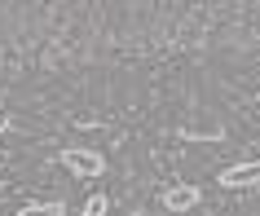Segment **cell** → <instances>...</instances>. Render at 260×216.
Here are the masks:
<instances>
[{
    "label": "cell",
    "mask_w": 260,
    "mask_h": 216,
    "mask_svg": "<svg viewBox=\"0 0 260 216\" xmlns=\"http://www.w3.org/2000/svg\"><path fill=\"white\" fill-rule=\"evenodd\" d=\"M62 163H67L75 176H102L106 172V159H102L97 150H88V146H67L62 150Z\"/></svg>",
    "instance_id": "cell-1"
},
{
    "label": "cell",
    "mask_w": 260,
    "mask_h": 216,
    "mask_svg": "<svg viewBox=\"0 0 260 216\" xmlns=\"http://www.w3.org/2000/svg\"><path fill=\"white\" fill-rule=\"evenodd\" d=\"M260 181V159H243V163H230L220 172V186L225 190H243V186H256Z\"/></svg>",
    "instance_id": "cell-2"
},
{
    "label": "cell",
    "mask_w": 260,
    "mask_h": 216,
    "mask_svg": "<svg viewBox=\"0 0 260 216\" xmlns=\"http://www.w3.org/2000/svg\"><path fill=\"white\" fill-rule=\"evenodd\" d=\"M199 203H203V190L199 186H168L164 190V207L168 212H190Z\"/></svg>",
    "instance_id": "cell-3"
},
{
    "label": "cell",
    "mask_w": 260,
    "mask_h": 216,
    "mask_svg": "<svg viewBox=\"0 0 260 216\" xmlns=\"http://www.w3.org/2000/svg\"><path fill=\"white\" fill-rule=\"evenodd\" d=\"M181 137L190 146H207V141H220V128H181Z\"/></svg>",
    "instance_id": "cell-4"
},
{
    "label": "cell",
    "mask_w": 260,
    "mask_h": 216,
    "mask_svg": "<svg viewBox=\"0 0 260 216\" xmlns=\"http://www.w3.org/2000/svg\"><path fill=\"white\" fill-rule=\"evenodd\" d=\"M18 216H67V207L62 203H27Z\"/></svg>",
    "instance_id": "cell-5"
},
{
    "label": "cell",
    "mask_w": 260,
    "mask_h": 216,
    "mask_svg": "<svg viewBox=\"0 0 260 216\" xmlns=\"http://www.w3.org/2000/svg\"><path fill=\"white\" fill-rule=\"evenodd\" d=\"M84 216H106V194H93L84 203Z\"/></svg>",
    "instance_id": "cell-6"
},
{
    "label": "cell",
    "mask_w": 260,
    "mask_h": 216,
    "mask_svg": "<svg viewBox=\"0 0 260 216\" xmlns=\"http://www.w3.org/2000/svg\"><path fill=\"white\" fill-rule=\"evenodd\" d=\"M5 128H9V115H5V110H0V137H5Z\"/></svg>",
    "instance_id": "cell-7"
}]
</instances>
